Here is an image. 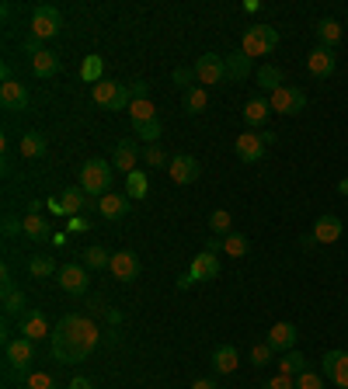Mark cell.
I'll use <instances>...</instances> for the list:
<instances>
[{"instance_id":"obj_1","label":"cell","mask_w":348,"mask_h":389,"mask_svg":"<svg viewBox=\"0 0 348 389\" xmlns=\"http://www.w3.org/2000/svg\"><path fill=\"white\" fill-rule=\"evenodd\" d=\"M98 323L84 313H66L59 323L53 327V338H49V348H53V358L59 365H77L84 362L94 348H98Z\"/></svg>"},{"instance_id":"obj_2","label":"cell","mask_w":348,"mask_h":389,"mask_svg":"<svg viewBox=\"0 0 348 389\" xmlns=\"http://www.w3.org/2000/svg\"><path fill=\"white\" fill-rule=\"evenodd\" d=\"M111 178H115V167L105 163V160H87L81 167V188L87 195L105 198L108 191H111Z\"/></svg>"},{"instance_id":"obj_3","label":"cell","mask_w":348,"mask_h":389,"mask_svg":"<svg viewBox=\"0 0 348 389\" xmlns=\"http://www.w3.org/2000/svg\"><path fill=\"white\" fill-rule=\"evenodd\" d=\"M91 98L101 104V108H108V111H129V104H133L129 87H126V84H115V80L94 84V87H91Z\"/></svg>"},{"instance_id":"obj_4","label":"cell","mask_w":348,"mask_h":389,"mask_svg":"<svg viewBox=\"0 0 348 389\" xmlns=\"http://www.w3.org/2000/svg\"><path fill=\"white\" fill-rule=\"evenodd\" d=\"M31 35L39 39V42H49V39H56L59 31H63V14L56 11L53 4H39L35 11H31Z\"/></svg>"},{"instance_id":"obj_5","label":"cell","mask_w":348,"mask_h":389,"mask_svg":"<svg viewBox=\"0 0 348 389\" xmlns=\"http://www.w3.org/2000/svg\"><path fill=\"white\" fill-rule=\"evenodd\" d=\"M279 46V31L272 25H251L247 31H244V42H241V49L244 56H268V52Z\"/></svg>"},{"instance_id":"obj_6","label":"cell","mask_w":348,"mask_h":389,"mask_svg":"<svg viewBox=\"0 0 348 389\" xmlns=\"http://www.w3.org/2000/svg\"><path fill=\"white\" fill-rule=\"evenodd\" d=\"M4 358H7V368L14 375H28L31 372V362H35V340L28 338H14L4 344Z\"/></svg>"},{"instance_id":"obj_7","label":"cell","mask_w":348,"mask_h":389,"mask_svg":"<svg viewBox=\"0 0 348 389\" xmlns=\"http://www.w3.org/2000/svg\"><path fill=\"white\" fill-rule=\"evenodd\" d=\"M192 70H195V80H199L202 87H219V84L227 80V63H223V56H216V52L199 56Z\"/></svg>"},{"instance_id":"obj_8","label":"cell","mask_w":348,"mask_h":389,"mask_svg":"<svg viewBox=\"0 0 348 389\" xmlns=\"http://www.w3.org/2000/svg\"><path fill=\"white\" fill-rule=\"evenodd\" d=\"M272 111H279V115H299L303 108H307V94L299 91V87H289V84H282L279 91H272Z\"/></svg>"},{"instance_id":"obj_9","label":"cell","mask_w":348,"mask_h":389,"mask_svg":"<svg viewBox=\"0 0 348 389\" xmlns=\"http://www.w3.org/2000/svg\"><path fill=\"white\" fill-rule=\"evenodd\" d=\"M108 271H111L115 282H136L143 268H139V258H136L133 251H115V254H111V264H108Z\"/></svg>"},{"instance_id":"obj_10","label":"cell","mask_w":348,"mask_h":389,"mask_svg":"<svg viewBox=\"0 0 348 389\" xmlns=\"http://www.w3.org/2000/svg\"><path fill=\"white\" fill-rule=\"evenodd\" d=\"M56 282H59L63 292H70V295H84V292L91 288L87 268H81V264H63V268H59V275H56Z\"/></svg>"},{"instance_id":"obj_11","label":"cell","mask_w":348,"mask_h":389,"mask_svg":"<svg viewBox=\"0 0 348 389\" xmlns=\"http://www.w3.org/2000/svg\"><path fill=\"white\" fill-rule=\"evenodd\" d=\"M167 174H171V181L174 184H192L199 181V174H202V163L195 160V156H171V163H167Z\"/></svg>"},{"instance_id":"obj_12","label":"cell","mask_w":348,"mask_h":389,"mask_svg":"<svg viewBox=\"0 0 348 389\" xmlns=\"http://www.w3.org/2000/svg\"><path fill=\"white\" fill-rule=\"evenodd\" d=\"M321 368L334 386L348 389V351H324Z\"/></svg>"},{"instance_id":"obj_13","label":"cell","mask_w":348,"mask_h":389,"mask_svg":"<svg viewBox=\"0 0 348 389\" xmlns=\"http://www.w3.org/2000/svg\"><path fill=\"white\" fill-rule=\"evenodd\" d=\"M296 340H299V327L296 323H289V320H282V323H275L272 330H268V338H265V344L272 348V351H293L296 348Z\"/></svg>"},{"instance_id":"obj_14","label":"cell","mask_w":348,"mask_h":389,"mask_svg":"<svg viewBox=\"0 0 348 389\" xmlns=\"http://www.w3.org/2000/svg\"><path fill=\"white\" fill-rule=\"evenodd\" d=\"M334 66H338V59H334V49H327V46H317V49L307 52V70H310V77L327 80L331 74H334Z\"/></svg>"},{"instance_id":"obj_15","label":"cell","mask_w":348,"mask_h":389,"mask_svg":"<svg viewBox=\"0 0 348 389\" xmlns=\"http://www.w3.org/2000/svg\"><path fill=\"white\" fill-rule=\"evenodd\" d=\"M0 108H4V111H25L28 108V91L21 80L11 77L0 84Z\"/></svg>"},{"instance_id":"obj_16","label":"cell","mask_w":348,"mask_h":389,"mask_svg":"<svg viewBox=\"0 0 348 389\" xmlns=\"http://www.w3.org/2000/svg\"><path fill=\"white\" fill-rule=\"evenodd\" d=\"M139 156L143 153H139V146H136L133 139H119V143H115V153H111V167L129 178L136 171V160H139Z\"/></svg>"},{"instance_id":"obj_17","label":"cell","mask_w":348,"mask_h":389,"mask_svg":"<svg viewBox=\"0 0 348 389\" xmlns=\"http://www.w3.org/2000/svg\"><path fill=\"white\" fill-rule=\"evenodd\" d=\"M192 278L195 282H213V278H219V258H216L213 251H199L195 258H192Z\"/></svg>"},{"instance_id":"obj_18","label":"cell","mask_w":348,"mask_h":389,"mask_svg":"<svg viewBox=\"0 0 348 389\" xmlns=\"http://www.w3.org/2000/svg\"><path fill=\"white\" fill-rule=\"evenodd\" d=\"M234 150H237V156H241L244 163H258L265 156V143H262L258 132H241L237 143H234Z\"/></svg>"},{"instance_id":"obj_19","label":"cell","mask_w":348,"mask_h":389,"mask_svg":"<svg viewBox=\"0 0 348 389\" xmlns=\"http://www.w3.org/2000/svg\"><path fill=\"white\" fill-rule=\"evenodd\" d=\"M98 212L105 216V223H122V219L129 216V198H126V195L108 191L105 198H98Z\"/></svg>"},{"instance_id":"obj_20","label":"cell","mask_w":348,"mask_h":389,"mask_svg":"<svg viewBox=\"0 0 348 389\" xmlns=\"http://www.w3.org/2000/svg\"><path fill=\"white\" fill-rule=\"evenodd\" d=\"M21 338H28V340L53 338V330H49V320H46L39 310H28L25 316H21Z\"/></svg>"},{"instance_id":"obj_21","label":"cell","mask_w":348,"mask_h":389,"mask_svg":"<svg viewBox=\"0 0 348 389\" xmlns=\"http://www.w3.org/2000/svg\"><path fill=\"white\" fill-rule=\"evenodd\" d=\"M268 115H272L268 98H251V101L244 104V126H251V129H262L268 122Z\"/></svg>"},{"instance_id":"obj_22","label":"cell","mask_w":348,"mask_h":389,"mask_svg":"<svg viewBox=\"0 0 348 389\" xmlns=\"http://www.w3.org/2000/svg\"><path fill=\"white\" fill-rule=\"evenodd\" d=\"M237 365H241V355H237V348L234 344H219L213 351V368L219 375H230V372H237Z\"/></svg>"},{"instance_id":"obj_23","label":"cell","mask_w":348,"mask_h":389,"mask_svg":"<svg viewBox=\"0 0 348 389\" xmlns=\"http://www.w3.org/2000/svg\"><path fill=\"white\" fill-rule=\"evenodd\" d=\"M31 74L42 80H49L59 74V56H56L53 49H42L39 56H31Z\"/></svg>"},{"instance_id":"obj_24","label":"cell","mask_w":348,"mask_h":389,"mask_svg":"<svg viewBox=\"0 0 348 389\" xmlns=\"http://www.w3.org/2000/svg\"><path fill=\"white\" fill-rule=\"evenodd\" d=\"M338 236H342V219L338 216H321L314 223V240L317 243H334Z\"/></svg>"},{"instance_id":"obj_25","label":"cell","mask_w":348,"mask_h":389,"mask_svg":"<svg viewBox=\"0 0 348 389\" xmlns=\"http://www.w3.org/2000/svg\"><path fill=\"white\" fill-rule=\"evenodd\" d=\"M91 202V195L84 191L81 184L77 188H66L63 195H59V206H63V216H81V208Z\"/></svg>"},{"instance_id":"obj_26","label":"cell","mask_w":348,"mask_h":389,"mask_svg":"<svg viewBox=\"0 0 348 389\" xmlns=\"http://www.w3.org/2000/svg\"><path fill=\"white\" fill-rule=\"evenodd\" d=\"M25 236H28V240H35V243H42V240H49V236H53V223H49V219H42L39 212H28V216H25Z\"/></svg>"},{"instance_id":"obj_27","label":"cell","mask_w":348,"mask_h":389,"mask_svg":"<svg viewBox=\"0 0 348 389\" xmlns=\"http://www.w3.org/2000/svg\"><path fill=\"white\" fill-rule=\"evenodd\" d=\"M46 153H49V143H46L42 132H25V136H21V156H28V160H42Z\"/></svg>"},{"instance_id":"obj_28","label":"cell","mask_w":348,"mask_h":389,"mask_svg":"<svg viewBox=\"0 0 348 389\" xmlns=\"http://www.w3.org/2000/svg\"><path fill=\"white\" fill-rule=\"evenodd\" d=\"M223 63H227V80H244L251 74V56H244V49L223 56Z\"/></svg>"},{"instance_id":"obj_29","label":"cell","mask_w":348,"mask_h":389,"mask_svg":"<svg viewBox=\"0 0 348 389\" xmlns=\"http://www.w3.org/2000/svg\"><path fill=\"white\" fill-rule=\"evenodd\" d=\"M279 375H289V379H296V375H303L307 372V358H303V351H286L282 358H279Z\"/></svg>"},{"instance_id":"obj_30","label":"cell","mask_w":348,"mask_h":389,"mask_svg":"<svg viewBox=\"0 0 348 389\" xmlns=\"http://www.w3.org/2000/svg\"><path fill=\"white\" fill-rule=\"evenodd\" d=\"M182 108H185L188 115H202L206 108H209V91L206 87H192L182 94Z\"/></svg>"},{"instance_id":"obj_31","label":"cell","mask_w":348,"mask_h":389,"mask_svg":"<svg viewBox=\"0 0 348 389\" xmlns=\"http://www.w3.org/2000/svg\"><path fill=\"white\" fill-rule=\"evenodd\" d=\"M111 254H115V251H108V247H98V243H94V247L84 251V268H87V271H105L108 264H111Z\"/></svg>"},{"instance_id":"obj_32","label":"cell","mask_w":348,"mask_h":389,"mask_svg":"<svg viewBox=\"0 0 348 389\" xmlns=\"http://www.w3.org/2000/svg\"><path fill=\"white\" fill-rule=\"evenodd\" d=\"M28 275H31V278H39V282H46V278L59 275V268H56L53 258H46V254H35V258L28 261Z\"/></svg>"},{"instance_id":"obj_33","label":"cell","mask_w":348,"mask_h":389,"mask_svg":"<svg viewBox=\"0 0 348 389\" xmlns=\"http://www.w3.org/2000/svg\"><path fill=\"white\" fill-rule=\"evenodd\" d=\"M81 80L84 84H101V80H105V59H101V56H84Z\"/></svg>"},{"instance_id":"obj_34","label":"cell","mask_w":348,"mask_h":389,"mask_svg":"<svg viewBox=\"0 0 348 389\" xmlns=\"http://www.w3.org/2000/svg\"><path fill=\"white\" fill-rule=\"evenodd\" d=\"M4 313L7 316H25L28 313V299H25V292L21 288H4Z\"/></svg>"},{"instance_id":"obj_35","label":"cell","mask_w":348,"mask_h":389,"mask_svg":"<svg viewBox=\"0 0 348 389\" xmlns=\"http://www.w3.org/2000/svg\"><path fill=\"white\" fill-rule=\"evenodd\" d=\"M317 39H321V46L334 49V46L342 42V25H338L334 18H324V21H317Z\"/></svg>"},{"instance_id":"obj_36","label":"cell","mask_w":348,"mask_h":389,"mask_svg":"<svg viewBox=\"0 0 348 389\" xmlns=\"http://www.w3.org/2000/svg\"><path fill=\"white\" fill-rule=\"evenodd\" d=\"M129 115H133V126H139V122H154V118H161V115H157V108L150 104V98H136V101L129 104Z\"/></svg>"},{"instance_id":"obj_37","label":"cell","mask_w":348,"mask_h":389,"mask_svg":"<svg viewBox=\"0 0 348 389\" xmlns=\"http://www.w3.org/2000/svg\"><path fill=\"white\" fill-rule=\"evenodd\" d=\"M282 80H286V74H282L279 66H272V63L258 70V87H262V91H279Z\"/></svg>"},{"instance_id":"obj_38","label":"cell","mask_w":348,"mask_h":389,"mask_svg":"<svg viewBox=\"0 0 348 389\" xmlns=\"http://www.w3.org/2000/svg\"><path fill=\"white\" fill-rule=\"evenodd\" d=\"M230 226H234L230 212H227V208H213V216H209V230H213V236H227V233H234Z\"/></svg>"},{"instance_id":"obj_39","label":"cell","mask_w":348,"mask_h":389,"mask_svg":"<svg viewBox=\"0 0 348 389\" xmlns=\"http://www.w3.org/2000/svg\"><path fill=\"white\" fill-rule=\"evenodd\" d=\"M126 191H129L133 198H146V191H150V178H146L143 171H133V174L126 178Z\"/></svg>"},{"instance_id":"obj_40","label":"cell","mask_w":348,"mask_h":389,"mask_svg":"<svg viewBox=\"0 0 348 389\" xmlns=\"http://www.w3.org/2000/svg\"><path fill=\"white\" fill-rule=\"evenodd\" d=\"M223 251H227L230 258H244V254H247V236L244 233H227L223 236Z\"/></svg>"},{"instance_id":"obj_41","label":"cell","mask_w":348,"mask_h":389,"mask_svg":"<svg viewBox=\"0 0 348 389\" xmlns=\"http://www.w3.org/2000/svg\"><path fill=\"white\" fill-rule=\"evenodd\" d=\"M133 132H136V139L157 143V139H161V132H164V126H161V118H154V122H139V126H133Z\"/></svg>"},{"instance_id":"obj_42","label":"cell","mask_w":348,"mask_h":389,"mask_svg":"<svg viewBox=\"0 0 348 389\" xmlns=\"http://www.w3.org/2000/svg\"><path fill=\"white\" fill-rule=\"evenodd\" d=\"M143 160H146L150 167H167V163H171V156L164 153V146H161V143H150V146L143 150Z\"/></svg>"},{"instance_id":"obj_43","label":"cell","mask_w":348,"mask_h":389,"mask_svg":"<svg viewBox=\"0 0 348 389\" xmlns=\"http://www.w3.org/2000/svg\"><path fill=\"white\" fill-rule=\"evenodd\" d=\"M25 389H56V379L49 375V372H28Z\"/></svg>"},{"instance_id":"obj_44","label":"cell","mask_w":348,"mask_h":389,"mask_svg":"<svg viewBox=\"0 0 348 389\" xmlns=\"http://www.w3.org/2000/svg\"><path fill=\"white\" fill-rule=\"evenodd\" d=\"M272 355H275V351H272L268 344H254L247 358H251V365H254V368H265V365L272 362Z\"/></svg>"},{"instance_id":"obj_45","label":"cell","mask_w":348,"mask_h":389,"mask_svg":"<svg viewBox=\"0 0 348 389\" xmlns=\"http://www.w3.org/2000/svg\"><path fill=\"white\" fill-rule=\"evenodd\" d=\"M296 389H324V375H317V372H303V375H296Z\"/></svg>"},{"instance_id":"obj_46","label":"cell","mask_w":348,"mask_h":389,"mask_svg":"<svg viewBox=\"0 0 348 389\" xmlns=\"http://www.w3.org/2000/svg\"><path fill=\"white\" fill-rule=\"evenodd\" d=\"M192 80H195V70H192V66H178V70H174V84H178L182 91H192Z\"/></svg>"},{"instance_id":"obj_47","label":"cell","mask_w":348,"mask_h":389,"mask_svg":"<svg viewBox=\"0 0 348 389\" xmlns=\"http://www.w3.org/2000/svg\"><path fill=\"white\" fill-rule=\"evenodd\" d=\"M4 233L7 236L25 233V219H18V216H4Z\"/></svg>"},{"instance_id":"obj_48","label":"cell","mask_w":348,"mask_h":389,"mask_svg":"<svg viewBox=\"0 0 348 389\" xmlns=\"http://www.w3.org/2000/svg\"><path fill=\"white\" fill-rule=\"evenodd\" d=\"M66 230H70V233H87L91 223H87L84 216H66Z\"/></svg>"},{"instance_id":"obj_49","label":"cell","mask_w":348,"mask_h":389,"mask_svg":"<svg viewBox=\"0 0 348 389\" xmlns=\"http://www.w3.org/2000/svg\"><path fill=\"white\" fill-rule=\"evenodd\" d=\"M262 389H296V379H289V375H275V379H268Z\"/></svg>"},{"instance_id":"obj_50","label":"cell","mask_w":348,"mask_h":389,"mask_svg":"<svg viewBox=\"0 0 348 389\" xmlns=\"http://www.w3.org/2000/svg\"><path fill=\"white\" fill-rule=\"evenodd\" d=\"M42 49H46V46H42V42H39L35 35H28L25 42H21V52H28V56H39Z\"/></svg>"},{"instance_id":"obj_51","label":"cell","mask_w":348,"mask_h":389,"mask_svg":"<svg viewBox=\"0 0 348 389\" xmlns=\"http://www.w3.org/2000/svg\"><path fill=\"white\" fill-rule=\"evenodd\" d=\"M129 94H133V101L136 98H146V94H150V84H146V80H133V84H129Z\"/></svg>"},{"instance_id":"obj_52","label":"cell","mask_w":348,"mask_h":389,"mask_svg":"<svg viewBox=\"0 0 348 389\" xmlns=\"http://www.w3.org/2000/svg\"><path fill=\"white\" fill-rule=\"evenodd\" d=\"M70 389H94V386H91V379H84V375H77V379L70 383Z\"/></svg>"},{"instance_id":"obj_53","label":"cell","mask_w":348,"mask_h":389,"mask_svg":"<svg viewBox=\"0 0 348 389\" xmlns=\"http://www.w3.org/2000/svg\"><path fill=\"white\" fill-rule=\"evenodd\" d=\"M188 286H199V282H195V278H192V271H185V275H182V278H178V288H188Z\"/></svg>"},{"instance_id":"obj_54","label":"cell","mask_w":348,"mask_h":389,"mask_svg":"<svg viewBox=\"0 0 348 389\" xmlns=\"http://www.w3.org/2000/svg\"><path fill=\"white\" fill-rule=\"evenodd\" d=\"M192 389H219L213 379H199V383H192Z\"/></svg>"},{"instance_id":"obj_55","label":"cell","mask_w":348,"mask_h":389,"mask_svg":"<svg viewBox=\"0 0 348 389\" xmlns=\"http://www.w3.org/2000/svg\"><path fill=\"white\" fill-rule=\"evenodd\" d=\"M206 251H223V240H219V236H213V240H209V243H206Z\"/></svg>"},{"instance_id":"obj_56","label":"cell","mask_w":348,"mask_h":389,"mask_svg":"<svg viewBox=\"0 0 348 389\" xmlns=\"http://www.w3.org/2000/svg\"><path fill=\"white\" fill-rule=\"evenodd\" d=\"M258 136H262V143H265V146H268V143H275V139H279V136H275V132H272V129L258 132Z\"/></svg>"},{"instance_id":"obj_57","label":"cell","mask_w":348,"mask_h":389,"mask_svg":"<svg viewBox=\"0 0 348 389\" xmlns=\"http://www.w3.org/2000/svg\"><path fill=\"white\" fill-rule=\"evenodd\" d=\"M338 191H342V195H348V178H342V181H338Z\"/></svg>"}]
</instances>
